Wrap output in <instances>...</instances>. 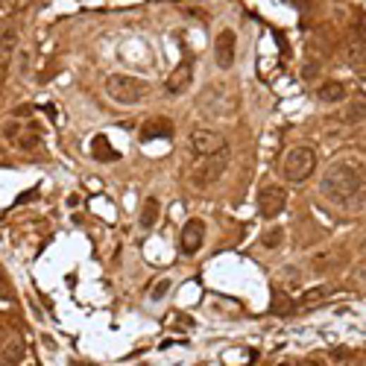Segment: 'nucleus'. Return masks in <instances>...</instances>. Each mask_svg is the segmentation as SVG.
Instances as JSON below:
<instances>
[{
	"mask_svg": "<svg viewBox=\"0 0 366 366\" xmlns=\"http://www.w3.org/2000/svg\"><path fill=\"white\" fill-rule=\"evenodd\" d=\"M366 179H363V167L355 159H346L337 156L329 167L322 170V179H319V194L334 202V205H352L360 190H363Z\"/></svg>",
	"mask_w": 366,
	"mask_h": 366,
	"instance_id": "f257e3e1",
	"label": "nucleus"
},
{
	"mask_svg": "<svg viewBox=\"0 0 366 366\" xmlns=\"http://www.w3.org/2000/svg\"><path fill=\"white\" fill-rule=\"evenodd\" d=\"M150 83L141 76H129V73H109L106 76V94L109 100L121 103V106H138L150 97Z\"/></svg>",
	"mask_w": 366,
	"mask_h": 366,
	"instance_id": "f03ea898",
	"label": "nucleus"
},
{
	"mask_svg": "<svg viewBox=\"0 0 366 366\" xmlns=\"http://www.w3.org/2000/svg\"><path fill=\"white\" fill-rule=\"evenodd\" d=\"M238 91L235 88H223V85H208L200 94V109L208 118H235L238 111Z\"/></svg>",
	"mask_w": 366,
	"mask_h": 366,
	"instance_id": "7ed1b4c3",
	"label": "nucleus"
},
{
	"mask_svg": "<svg viewBox=\"0 0 366 366\" xmlns=\"http://www.w3.org/2000/svg\"><path fill=\"white\" fill-rule=\"evenodd\" d=\"M317 170V152L311 147H291L281 159V176L287 182H305Z\"/></svg>",
	"mask_w": 366,
	"mask_h": 366,
	"instance_id": "20e7f679",
	"label": "nucleus"
},
{
	"mask_svg": "<svg viewBox=\"0 0 366 366\" xmlns=\"http://www.w3.org/2000/svg\"><path fill=\"white\" fill-rule=\"evenodd\" d=\"M226 167H228V147L214 152V156L200 159V164L190 170V182H194L197 188H208V185H214L223 176Z\"/></svg>",
	"mask_w": 366,
	"mask_h": 366,
	"instance_id": "39448f33",
	"label": "nucleus"
},
{
	"mask_svg": "<svg viewBox=\"0 0 366 366\" xmlns=\"http://www.w3.org/2000/svg\"><path fill=\"white\" fill-rule=\"evenodd\" d=\"M287 208V190L281 185H264L258 190V211L264 220H276Z\"/></svg>",
	"mask_w": 366,
	"mask_h": 366,
	"instance_id": "423d86ee",
	"label": "nucleus"
},
{
	"mask_svg": "<svg viewBox=\"0 0 366 366\" xmlns=\"http://www.w3.org/2000/svg\"><path fill=\"white\" fill-rule=\"evenodd\" d=\"M226 138L217 132V129H194L190 132V150H194V156L197 159H205V156H214V152L226 150Z\"/></svg>",
	"mask_w": 366,
	"mask_h": 366,
	"instance_id": "0eeeda50",
	"label": "nucleus"
},
{
	"mask_svg": "<svg viewBox=\"0 0 366 366\" xmlns=\"http://www.w3.org/2000/svg\"><path fill=\"white\" fill-rule=\"evenodd\" d=\"M235 56H238V35L235 30H220L217 38H214V59H217V68L228 71L235 65Z\"/></svg>",
	"mask_w": 366,
	"mask_h": 366,
	"instance_id": "6e6552de",
	"label": "nucleus"
},
{
	"mask_svg": "<svg viewBox=\"0 0 366 366\" xmlns=\"http://www.w3.org/2000/svg\"><path fill=\"white\" fill-rule=\"evenodd\" d=\"M202 240H205V223L202 220H188L179 232V249L185 255H194L202 249Z\"/></svg>",
	"mask_w": 366,
	"mask_h": 366,
	"instance_id": "1a4fd4ad",
	"label": "nucleus"
},
{
	"mask_svg": "<svg viewBox=\"0 0 366 366\" xmlns=\"http://www.w3.org/2000/svg\"><path fill=\"white\" fill-rule=\"evenodd\" d=\"M343 59H346V65L355 68V71L366 68V38L360 32H355V30L349 32V42L343 44Z\"/></svg>",
	"mask_w": 366,
	"mask_h": 366,
	"instance_id": "9d476101",
	"label": "nucleus"
},
{
	"mask_svg": "<svg viewBox=\"0 0 366 366\" xmlns=\"http://www.w3.org/2000/svg\"><path fill=\"white\" fill-rule=\"evenodd\" d=\"M190 83H194V65H190V62L185 59V62H179L176 71H173V73L167 76L164 88H167V94H185V91L190 88Z\"/></svg>",
	"mask_w": 366,
	"mask_h": 366,
	"instance_id": "9b49d317",
	"label": "nucleus"
},
{
	"mask_svg": "<svg viewBox=\"0 0 366 366\" xmlns=\"http://www.w3.org/2000/svg\"><path fill=\"white\" fill-rule=\"evenodd\" d=\"M346 97H349V88H346L343 83H337V80H329V83H322V85L317 88V100H319L322 106H337V103H343Z\"/></svg>",
	"mask_w": 366,
	"mask_h": 366,
	"instance_id": "f8f14e48",
	"label": "nucleus"
},
{
	"mask_svg": "<svg viewBox=\"0 0 366 366\" xmlns=\"http://www.w3.org/2000/svg\"><path fill=\"white\" fill-rule=\"evenodd\" d=\"M91 156L97 159V161H118V159H121L118 150L109 144L106 135H94V141H91Z\"/></svg>",
	"mask_w": 366,
	"mask_h": 366,
	"instance_id": "ddd939ff",
	"label": "nucleus"
},
{
	"mask_svg": "<svg viewBox=\"0 0 366 366\" xmlns=\"http://www.w3.org/2000/svg\"><path fill=\"white\" fill-rule=\"evenodd\" d=\"M296 311V302L291 293L284 291H273V302H269V314L273 317H291Z\"/></svg>",
	"mask_w": 366,
	"mask_h": 366,
	"instance_id": "4468645a",
	"label": "nucleus"
},
{
	"mask_svg": "<svg viewBox=\"0 0 366 366\" xmlns=\"http://www.w3.org/2000/svg\"><path fill=\"white\" fill-rule=\"evenodd\" d=\"M170 135H173L170 121L156 118V121H147V123H144V129H141V141H152V138H170Z\"/></svg>",
	"mask_w": 366,
	"mask_h": 366,
	"instance_id": "2eb2a0df",
	"label": "nucleus"
},
{
	"mask_svg": "<svg viewBox=\"0 0 366 366\" xmlns=\"http://www.w3.org/2000/svg\"><path fill=\"white\" fill-rule=\"evenodd\" d=\"M159 217H161V202H159L156 197H150V200H144V205H141V217H138V223H141L144 228H156V223H159Z\"/></svg>",
	"mask_w": 366,
	"mask_h": 366,
	"instance_id": "dca6fc26",
	"label": "nucleus"
},
{
	"mask_svg": "<svg viewBox=\"0 0 366 366\" xmlns=\"http://www.w3.org/2000/svg\"><path fill=\"white\" fill-rule=\"evenodd\" d=\"M24 360V343L21 340H9L0 352V366H18Z\"/></svg>",
	"mask_w": 366,
	"mask_h": 366,
	"instance_id": "f3484780",
	"label": "nucleus"
},
{
	"mask_svg": "<svg viewBox=\"0 0 366 366\" xmlns=\"http://www.w3.org/2000/svg\"><path fill=\"white\" fill-rule=\"evenodd\" d=\"M360 121H366V94L355 97L343 111V123H360Z\"/></svg>",
	"mask_w": 366,
	"mask_h": 366,
	"instance_id": "a211bd4d",
	"label": "nucleus"
},
{
	"mask_svg": "<svg viewBox=\"0 0 366 366\" xmlns=\"http://www.w3.org/2000/svg\"><path fill=\"white\" fill-rule=\"evenodd\" d=\"M15 44H18V27L6 18V21H0V53H9Z\"/></svg>",
	"mask_w": 366,
	"mask_h": 366,
	"instance_id": "6ab92c4d",
	"label": "nucleus"
},
{
	"mask_svg": "<svg viewBox=\"0 0 366 366\" xmlns=\"http://www.w3.org/2000/svg\"><path fill=\"white\" fill-rule=\"evenodd\" d=\"M284 240V228L273 226V228H267V232H261V246L264 249H279Z\"/></svg>",
	"mask_w": 366,
	"mask_h": 366,
	"instance_id": "aec40b11",
	"label": "nucleus"
},
{
	"mask_svg": "<svg viewBox=\"0 0 366 366\" xmlns=\"http://www.w3.org/2000/svg\"><path fill=\"white\" fill-rule=\"evenodd\" d=\"M170 287H173V281H170V279H159V284H156V287H152V291H150V299H152V302L164 299V296L170 293Z\"/></svg>",
	"mask_w": 366,
	"mask_h": 366,
	"instance_id": "412c9836",
	"label": "nucleus"
},
{
	"mask_svg": "<svg viewBox=\"0 0 366 366\" xmlns=\"http://www.w3.org/2000/svg\"><path fill=\"white\" fill-rule=\"evenodd\" d=\"M329 293H331V287H314V291H307V293L302 296V302H305V305H314L317 299H325Z\"/></svg>",
	"mask_w": 366,
	"mask_h": 366,
	"instance_id": "4be33fe9",
	"label": "nucleus"
},
{
	"mask_svg": "<svg viewBox=\"0 0 366 366\" xmlns=\"http://www.w3.org/2000/svg\"><path fill=\"white\" fill-rule=\"evenodd\" d=\"M38 197V188H32V190H27V194H21L15 200V205H24V202H30V200H35Z\"/></svg>",
	"mask_w": 366,
	"mask_h": 366,
	"instance_id": "5701e85b",
	"label": "nucleus"
},
{
	"mask_svg": "<svg viewBox=\"0 0 366 366\" xmlns=\"http://www.w3.org/2000/svg\"><path fill=\"white\" fill-rule=\"evenodd\" d=\"M38 144V135H24V141H21V150H32Z\"/></svg>",
	"mask_w": 366,
	"mask_h": 366,
	"instance_id": "b1692460",
	"label": "nucleus"
},
{
	"mask_svg": "<svg viewBox=\"0 0 366 366\" xmlns=\"http://www.w3.org/2000/svg\"><path fill=\"white\" fill-rule=\"evenodd\" d=\"M4 135H6V138H9V141H15V138H12V135H18V126H15V121H9V123H6Z\"/></svg>",
	"mask_w": 366,
	"mask_h": 366,
	"instance_id": "393cba45",
	"label": "nucleus"
},
{
	"mask_svg": "<svg viewBox=\"0 0 366 366\" xmlns=\"http://www.w3.org/2000/svg\"><path fill=\"white\" fill-rule=\"evenodd\" d=\"M314 73H317V65L307 62V65H305V80H314Z\"/></svg>",
	"mask_w": 366,
	"mask_h": 366,
	"instance_id": "a878e982",
	"label": "nucleus"
},
{
	"mask_svg": "<svg viewBox=\"0 0 366 366\" xmlns=\"http://www.w3.org/2000/svg\"><path fill=\"white\" fill-rule=\"evenodd\" d=\"M30 114V106H21V109H12V118H27Z\"/></svg>",
	"mask_w": 366,
	"mask_h": 366,
	"instance_id": "bb28decb",
	"label": "nucleus"
},
{
	"mask_svg": "<svg viewBox=\"0 0 366 366\" xmlns=\"http://www.w3.org/2000/svg\"><path fill=\"white\" fill-rule=\"evenodd\" d=\"M355 276H358V281H360V284H366V264H363V267H358V273H355Z\"/></svg>",
	"mask_w": 366,
	"mask_h": 366,
	"instance_id": "cd10ccee",
	"label": "nucleus"
},
{
	"mask_svg": "<svg viewBox=\"0 0 366 366\" xmlns=\"http://www.w3.org/2000/svg\"><path fill=\"white\" fill-rule=\"evenodd\" d=\"M293 366H322V363L319 360H296Z\"/></svg>",
	"mask_w": 366,
	"mask_h": 366,
	"instance_id": "c85d7f7f",
	"label": "nucleus"
},
{
	"mask_svg": "<svg viewBox=\"0 0 366 366\" xmlns=\"http://www.w3.org/2000/svg\"><path fill=\"white\" fill-rule=\"evenodd\" d=\"M360 252H363V255H366V238H363V243H360Z\"/></svg>",
	"mask_w": 366,
	"mask_h": 366,
	"instance_id": "c756f323",
	"label": "nucleus"
}]
</instances>
